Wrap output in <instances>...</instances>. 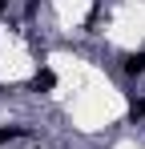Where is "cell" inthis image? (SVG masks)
I'll list each match as a JSON object with an SVG mask.
<instances>
[{
    "instance_id": "2",
    "label": "cell",
    "mask_w": 145,
    "mask_h": 149,
    "mask_svg": "<svg viewBox=\"0 0 145 149\" xmlns=\"http://www.w3.org/2000/svg\"><path fill=\"white\" fill-rule=\"evenodd\" d=\"M125 73L129 77H141L145 73V52H129V56H125Z\"/></svg>"
},
{
    "instance_id": "1",
    "label": "cell",
    "mask_w": 145,
    "mask_h": 149,
    "mask_svg": "<svg viewBox=\"0 0 145 149\" xmlns=\"http://www.w3.org/2000/svg\"><path fill=\"white\" fill-rule=\"evenodd\" d=\"M56 89V73L52 69H36V77H32V93H52Z\"/></svg>"
},
{
    "instance_id": "5",
    "label": "cell",
    "mask_w": 145,
    "mask_h": 149,
    "mask_svg": "<svg viewBox=\"0 0 145 149\" xmlns=\"http://www.w3.org/2000/svg\"><path fill=\"white\" fill-rule=\"evenodd\" d=\"M4 4H8V0H0V12H4Z\"/></svg>"
},
{
    "instance_id": "4",
    "label": "cell",
    "mask_w": 145,
    "mask_h": 149,
    "mask_svg": "<svg viewBox=\"0 0 145 149\" xmlns=\"http://www.w3.org/2000/svg\"><path fill=\"white\" fill-rule=\"evenodd\" d=\"M129 117H145V97H141V101H133V105H129Z\"/></svg>"
},
{
    "instance_id": "6",
    "label": "cell",
    "mask_w": 145,
    "mask_h": 149,
    "mask_svg": "<svg viewBox=\"0 0 145 149\" xmlns=\"http://www.w3.org/2000/svg\"><path fill=\"white\" fill-rule=\"evenodd\" d=\"M93 4H101V0H93Z\"/></svg>"
},
{
    "instance_id": "3",
    "label": "cell",
    "mask_w": 145,
    "mask_h": 149,
    "mask_svg": "<svg viewBox=\"0 0 145 149\" xmlns=\"http://www.w3.org/2000/svg\"><path fill=\"white\" fill-rule=\"evenodd\" d=\"M16 137H24V125H0V145L4 141H16Z\"/></svg>"
}]
</instances>
